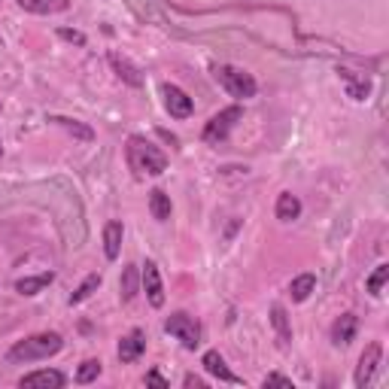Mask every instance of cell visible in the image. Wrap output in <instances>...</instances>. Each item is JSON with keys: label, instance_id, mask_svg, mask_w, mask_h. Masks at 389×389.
Returning a JSON list of instances; mask_svg holds the SVG:
<instances>
[{"label": "cell", "instance_id": "obj_1", "mask_svg": "<svg viewBox=\"0 0 389 389\" xmlns=\"http://www.w3.org/2000/svg\"><path fill=\"white\" fill-rule=\"evenodd\" d=\"M125 158H128V167H131L137 177H158V173L167 171V155L158 146H152L146 137H140V134L128 137Z\"/></svg>", "mask_w": 389, "mask_h": 389}, {"label": "cell", "instance_id": "obj_2", "mask_svg": "<svg viewBox=\"0 0 389 389\" xmlns=\"http://www.w3.org/2000/svg\"><path fill=\"white\" fill-rule=\"evenodd\" d=\"M61 347H64V341H61V334H55V332L30 334V338L19 341V344H15L10 353H6V359L15 362V365L40 362V359H49V356H55Z\"/></svg>", "mask_w": 389, "mask_h": 389}, {"label": "cell", "instance_id": "obj_3", "mask_svg": "<svg viewBox=\"0 0 389 389\" xmlns=\"http://www.w3.org/2000/svg\"><path fill=\"white\" fill-rule=\"evenodd\" d=\"M213 76H216V82L231 97H253L256 88H258L256 79H253V73L240 70V67H231V64H216V67H213Z\"/></svg>", "mask_w": 389, "mask_h": 389}, {"label": "cell", "instance_id": "obj_4", "mask_svg": "<svg viewBox=\"0 0 389 389\" xmlns=\"http://www.w3.org/2000/svg\"><path fill=\"white\" fill-rule=\"evenodd\" d=\"M243 110L240 106H225V110H219L216 116H213L207 125H204V143H213V146H219V143L228 137V131L234 128V122H240Z\"/></svg>", "mask_w": 389, "mask_h": 389}, {"label": "cell", "instance_id": "obj_5", "mask_svg": "<svg viewBox=\"0 0 389 389\" xmlns=\"http://www.w3.org/2000/svg\"><path fill=\"white\" fill-rule=\"evenodd\" d=\"M164 332L173 334L177 341H182V347H189V350H195L198 344H201V325H198V319L189 316V314L167 316L164 319Z\"/></svg>", "mask_w": 389, "mask_h": 389}, {"label": "cell", "instance_id": "obj_6", "mask_svg": "<svg viewBox=\"0 0 389 389\" xmlns=\"http://www.w3.org/2000/svg\"><path fill=\"white\" fill-rule=\"evenodd\" d=\"M380 359H383V347L377 344H368L365 347V353H362V359H359V368H356V377H353V383L359 386V389H365L374 380V374H377V368H380Z\"/></svg>", "mask_w": 389, "mask_h": 389}, {"label": "cell", "instance_id": "obj_7", "mask_svg": "<svg viewBox=\"0 0 389 389\" xmlns=\"http://www.w3.org/2000/svg\"><path fill=\"white\" fill-rule=\"evenodd\" d=\"M162 91H164V106H167V113H171V119H189L192 116L195 104L180 86H171V82H167Z\"/></svg>", "mask_w": 389, "mask_h": 389}, {"label": "cell", "instance_id": "obj_8", "mask_svg": "<svg viewBox=\"0 0 389 389\" xmlns=\"http://www.w3.org/2000/svg\"><path fill=\"white\" fill-rule=\"evenodd\" d=\"M140 280H143V292H146L149 304H152V307H162V304H164V286H162V274H158V265H155V262H146V265H143Z\"/></svg>", "mask_w": 389, "mask_h": 389}, {"label": "cell", "instance_id": "obj_9", "mask_svg": "<svg viewBox=\"0 0 389 389\" xmlns=\"http://www.w3.org/2000/svg\"><path fill=\"white\" fill-rule=\"evenodd\" d=\"M201 365H204V371H207V374H213L216 380H222V383H234V386L243 383V377H238L234 371H228L225 359L216 353V350H207V353H204V359H201Z\"/></svg>", "mask_w": 389, "mask_h": 389}, {"label": "cell", "instance_id": "obj_10", "mask_svg": "<svg viewBox=\"0 0 389 389\" xmlns=\"http://www.w3.org/2000/svg\"><path fill=\"white\" fill-rule=\"evenodd\" d=\"M110 67L116 70V76L122 82H128V86H134V88H140L143 86V73H140V67L134 64V61H128L125 55H119V52H110Z\"/></svg>", "mask_w": 389, "mask_h": 389}, {"label": "cell", "instance_id": "obj_11", "mask_svg": "<svg viewBox=\"0 0 389 389\" xmlns=\"http://www.w3.org/2000/svg\"><path fill=\"white\" fill-rule=\"evenodd\" d=\"M143 350H146V334H143L140 329H134V332H128L125 338L119 341V359L122 362H137L143 356Z\"/></svg>", "mask_w": 389, "mask_h": 389}, {"label": "cell", "instance_id": "obj_12", "mask_svg": "<svg viewBox=\"0 0 389 389\" xmlns=\"http://www.w3.org/2000/svg\"><path fill=\"white\" fill-rule=\"evenodd\" d=\"M67 380H64V374L61 371H34V374H25L21 377V389H61Z\"/></svg>", "mask_w": 389, "mask_h": 389}, {"label": "cell", "instance_id": "obj_13", "mask_svg": "<svg viewBox=\"0 0 389 389\" xmlns=\"http://www.w3.org/2000/svg\"><path fill=\"white\" fill-rule=\"evenodd\" d=\"M356 332H359V316H356V314H344V316L334 319V325H332V341H334L338 347H347L350 341L356 338Z\"/></svg>", "mask_w": 389, "mask_h": 389}, {"label": "cell", "instance_id": "obj_14", "mask_svg": "<svg viewBox=\"0 0 389 389\" xmlns=\"http://www.w3.org/2000/svg\"><path fill=\"white\" fill-rule=\"evenodd\" d=\"M122 234H125V228H122V222H106L104 225V253H106V258H119V253H122Z\"/></svg>", "mask_w": 389, "mask_h": 389}, {"label": "cell", "instance_id": "obj_15", "mask_svg": "<svg viewBox=\"0 0 389 389\" xmlns=\"http://www.w3.org/2000/svg\"><path fill=\"white\" fill-rule=\"evenodd\" d=\"M19 6L25 12H34V15H55V12L67 10L70 0H19Z\"/></svg>", "mask_w": 389, "mask_h": 389}, {"label": "cell", "instance_id": "obj_16", "mask_svg": "<svg viewBox=\"0 0 389 389\" xmlns=\"http://www.w3.org/2000/svg\"><path fill=\"white\" fill-rule=\"evenodd\" d=\"M341 79L347 82V95L353 97V101H365L371 91V82L365 79V76H356L353 70H341Z\"/></svg>", "mask_w": 389, "mask_h": 389}, {"label": "cell", "instance_id": "obj_17", "mask_svg": "<svg viewBox=\"0 0 389 389\" xmlns=\"http://www.w3.org/2000/svg\"><path fill=\"white\" fill-rule=\"evenodd\" d=\"M149 213H152V219H158V222H167V219H171V195H164L162 189H152L149 192Z\"/></svg>", "mask_w": 389, "mask_h": 389}, {"label": "cell", "instance_id": "obj_18", "mask_svg": "<svg viewBox=\"0 0 389 389\" xmlns=\"http://www.w3.org/2000/svg\"><path fill=\"white\" fill-rule=\"evenodd\" d=\"M298 216H301V201L292 192H283L277 198V219L292 222V219H298Z\"/></svg>", "mask_w": 389, "mask_h": 389}, {"label": "cell", "instance_id": "obj_19", "mask_svg": "<svg viewBox=\"0 0 389 389\" xmlns=\"http://www.w3.org/2000/svg\"><path fill=\"white\" fill-rule=\"evenodd\" d=\"M52 280H55V274H52V271L37 274V277H25V280H19V283H15V292H19V295H37L40 289L49 286Z\"/></svg>", "mask_w": 389, "mask_h": 389}, {"label": "cell", "instance_id": "obj_20", "mask_svg": "<svg viewBox=\"0 0 389 389\" xmlns=\"http://www.w3.org/2000/svg\"><path fill=\"white\" fill-rule=\"evenodd\" d=\"M271 323H274V329H277L280 344L286 347L289 341H292V325H289V316H286L283 304H274V307H271Z\"/></svg>", "mask_w": 389, "mask_h": 389}, {"label": "cell", "instance_id": "obj_21", "mask_svg": "<svg viewBox=\"0 0 389 389\" xmlns=\"http://www.w3.org/2000/svg\"><path fill=\"white\" fill-rule=\"evenodd\" d=\"M314 289H316L314 274H301V277H295L292 283H289V295H292V301H307Z\"/></svg>", "mask_w": 389, "mask_h": 389}, {"label": "cell", "instance_id": "obj_22", "mask_svg": "<svg viewBox=\"0 0 389 389\" xmlns=\"http://www.w3.org/2000/svg\"><path fill=\"white\" fill-rule=\"evenodd\" d=\"M49 122H55V125L61 128H67L73 137H79V140H95V131H91L88 125H82V122H76V119H67V116H49Z\"/></svg>", "mask_w": 389, "mask_h": 389}, {"label": "cell", "instance_id": "obj_23", "mask_svg": "<svg viewBox=\"0 0 389 389\" xmlns=\"http://www.w3.org/2000/svg\"><path fill=\"white\" fill-rule=\"evenodd\" d=\"M137 280H140V274H137L134 265H125V271H122V301H131L134 295H137Z\"/></svg>", "mask_w": 389, "mask_h": 389}, {"label": "cell", "instance_id": "obj_24", "mask_svg": "<svg viewBox=\"0 0 389 389\" xmlns=\"http://www.w3.org/2000/svg\"><path fill=\"white\" fill-rule=\"evenodd\" d=\"M97 286H101V274H88L79 283V289L70 295V304H82L86 298H91V292H97Z\"/></svg>", "mask_w": 389, "mask_h": 389}, {"label": "cell", "instance_id": "obj_25", "mask_svg": "<svg viewBox=\"0 0 389 389\" xmlns=\"http://www.w3.org/2000/svg\"><path fill=\"white\" fill-rule=\"evenodd\" d=\"M101 377V359H86L76 371V383H91Z\"/></svg>", "mask_w": 389, "mask_h": 389}, {"label": "cell", "instance_id": "obj_26", "mask_svg": "<svg viewBox=\"0 0 389 389\" xmlns=\"http://www.w3.org/2000/svg\"><path fill=\"white\" fill-rule=\"evenodd\" d=\"M386 280H389V265H377V271L368 277V292L380 295L383 292V286H386Z\"/></svg>", "mask_w": 389, "mask_h": 389}, {"label": "cell", "instance_id": "obj_27", "mask_svg": "<svg viewBox=\"0 0 389 389\" xmlns=\"http://www.w3.org/2000/svg\"><path fill=\"white\" fill-rule=\"evenodd\" d=\"M58 37H61V40H67V43H76V46H86V34H79V30H70V28H61V30H58Z\"/></svg>", "mask_w": 389, "mask_h": 389}, {"label": "cell", "instance_id": "obj_28", "mask_svg": "<svg viewBox=\"0 0 389 389\" xmlns=\"http://www.w3.org/2000/svg\"><path fill=\"white\" fill-rule=\"evenodd\" d=\"M265 386H283V389H292V380L283 377V374H268V377H265Z\"/></svg>", "mask_w": 389, "mask_h": 389}, {"label": "cell", "instance_id": "obj_29", "mask_svg": "<svg viewBox=\"0 0 389 389\" xmlns=\"http://www.w3.org/2000/svg\"><path fill=\"white\" fill-rule=\"evenodd\" d=\"M146 386H158V389H167L171 383H167V380H164L162 374H158V371H149V374H146Z\"/></svg>", "mask_w": 389, "mask_h": 389}, {"label": "cell", "instance_id": "obj_30", "mask_svg": "<svg viewBox=\"0 0 389 389\" xmlns=\"http://www.w3.org/2000/svg\"><path fill=\"white\" fill-rule=\"evenodd\" d=\"M182 383H186V386H198V389H201V386H204V380H201V377H195V374H186V377H182Z\"/></svg>", "mask_w": 389, "mask_h": 389}, {"label": "cell", "instance_id": "obj_31", "mask_svg": "<svg viewBox=\"0 0 389 389\" xmlns=\"http://www.w3.org/2000/svg\"><path fill=\"white\" fill-rule=\"evenodd\" d=\"M0 155H3V146H0Z\"/></svg>", "mask_w": 389, "mask_h": 389}]
</instances>
